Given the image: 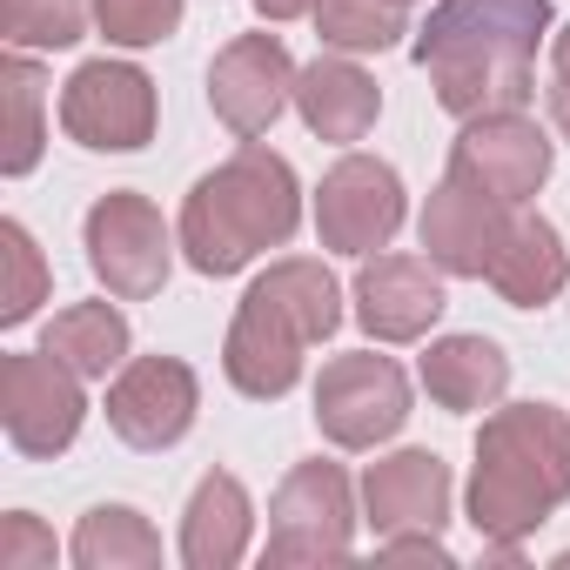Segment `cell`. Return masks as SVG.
Segmentation results:
<instances>
[{"label": "cell", "mask_w": 570, "mask_h": 570, "mask_svg": "<svg viewBox=\"0 0 570 570\" xmlns=\"http://www.w3.org/2000/svg\"><path fill=\"white\" fill-rule=\"evenodd\" d=\"M0 95H8V148H0V175H35L41 168V148H48V75L28 48H14L0 61Z\"/></svg>", "instance_id": "obj_23"}, {"label": "cell", "mask_w": 570, "mask_h": 570, "mask_svg": "<svg viewBox=\"0 0 570 570\" xmlns=\"http://www.w3.org/2000/svg\"><path fill=\"white\" fill-rule=\"evenodd\" d=\"M403 215H410V195H403V175L383 155H356L350 148L316 188V235H323L330 255H356L363 262V255L390 248Z\"/></svg>", "instance_id": "obj_10"}, {"label": "cell", "mask_w": 570, "mask_h": 570, "mask_svg": "<svg viewBox=\"0 0 570 570\" xmlns=\"http://www.w3.org/2000/svg\"><path fill=\"white\" fill-rule=\"evenodd\" d=\"M363 523L383 537L450 523V463L436 450H396L363 470Z\"/></svg>", "instance_id": "obj_16"}, {"label": "cell", "mask_w": 570, "mask_h": 570, "mask_svg": "<svg viewBox=\"0 0 570 570\" xmlns=\"http://www.w3.org/2000/svg\"><path fill=\"white\" fill-rule=\"evenodd\" d=\"M248 8H255L268 28H282V21H303V14H316V0H248Z\"/></svg>", "instance_id": "obj_30"}, {"label": "cell", "mask_w": 570, "mask_h": 570, "mask_svg": "<svg viewBox=\"0 0 570 570\" xmlns=\"http://www.w3.org/2000/svg\"><path fill=\"white\" fill-rule=\"evenodd\" d=\"M510 222H517V208H510V202H497V195L470 188L463 175H443V181L430 188L423 215H416V235H423V255H430L443 275L483 282V268H490L497 242L510 235Z\"/></svg>", "instance_id": "obj_15"}, {"label": "cell", "mask_w": 570, "mask_h": 570, "mask_svg": "<svg viewBox=\"0 0 570 570\" xmlns=\"http://www.w3.org/2000/svg\"><path fill=\"white\" fill-rule=\"evenodd\" d=\"M0 248H8V296H0V323L21 330L41 303H48V262H41V242L28 235V222H0Z\"/></svg>", "instance_id": "obj_26"}, {"label": "cell", "mask_w": 570, "mask_h": 570, "mask_svg": "<svg viewBox=\"0 0 570 570\" xmlns=\"http://www.w3.org/2000/svg\"><path fill=\"white\" fill-rule=\"evenodd\" d=\"M316 35L336 55H390L410 35L403 0H316Z\"/></svg>", "instance_id": "obj_24"}, {"label": "cell", "mask_w": 570, "mask_h": 570, "mask_svg": "<svg viewBox=\"0 0 570 570\" xmlns=\"http://www.w3.org/2000/svg\"><path fill=\"white\" fill-rule=\"evenodd\" d=\"M255 537V503L235 470H208L181 510V563L188 570H235Z\"/></svg>", "instance_id": "obj_18"}, {"label": "cell", "mask_w": 570, "mask_h": 570, "mask_svg": "<svg viewBox=\"0 0 570 570\" xmlns=\"http://www.w3.org/2000/svg\"><path fill=\"white\" fill-rule=\"evenodd\" d=\"M128 316L115 309V303H75V309H61L48 330H41V350L48 356H61L75 376H88V383H108L121 363H128Z\"/></svg>", "instance_id": "obj_21"}, {"label": "cell", "mask_w": 570, "mask_h": 570, "mask_svg": "<svg viewBox=\"0 0 570 570\" xmlns=\"http://www.w3.org/2000/svg\"><path fill=\"white\" fill-rule=\"evenodd\" d=\"M410 423V376L396 356L350 350L330 356L316 376V430L336 450H376Z\"/></svg>", "instance_id": "obj_9"}, {"label": "cell", "mask_w": 570, "mask_h": 570, "mask_svg": "<svg viewBox=\"0 0 570 570\" xmlns=\"http://www.w3.org/2000/svg\"><path fill=\"white\" fill-rule=\"evenodd\" d=\"M356 550V490L350 470L330 456L296 463L268 497V570H296V563H343Z\"/></svg>", "instance_id": "obj_5"}, {"label": "cell", "mask_w": 570, "mask_h": 570, "mask_svg": "<svg viewBox=\"0 0 570 570\" xmlns=\"http://www.w3.org/2000/svg\"><path fill=\"white\" fill-rule=\"evenodd\" d=\"M483 282H490L510 309H543V303H557V289L570 282V248H563L557 222L517 208V222H510V235L497 242Z\"/></svg>", "instance_id": "obj_19"}, {"label": "cell", "mask_w": 570, "mask_h": 570, "mask_svg": "<svg viewBox=\"0 0 570 570\" xmlns=\"http://www.w3.org/2000/svg\"><path fill=\"white\" fill-rule=\"evenodd\" d=\"M155 121H161V101H155V81L148 68L135 61H81L61 88V135L88 155H135L155 141Z\"/></svg>", "instance_id": "obj_7"}, {"label": "cell", "mask_w": 570, "mask_h": 570, "mask_svg": "<svg viewBox=\"0 0 570 570\" xmlns=\"http://www.w3.org/2000/svg\"><path fill=\"white\" fill-rule=\"evenodd\" d=\"M296 61L282 48V35H235L208 61V108L235 141H255L282 121V108H296Z\"/></svg>", "instance_id": "obj_11"}, {"label": "cell", "mask_w": 570, "mask_h": 570, "mask_svg": "<svg viewBox=\"0 0 570 570\" xmlns=\"http://www.w3.org/2000/svg\"><path fill=\"white\" fill-rule=\"evenodd\" d=\"M202 376L181 356H128L108 383V430L128 450H175L195 430Z\"/></svg>", "instance_id": "obj_12"}, {"label": "cell", "mask_w": 570, "mask_h": 570, "mask_svg": "<svg viewBox=\"0 0 570 570\" xmlns=\"http://www.w3.org/2000/svg\"><path fill=\"white\" fill-rule=\"evenodd\" d=\"M303 228V181L262 141H242L228 161H215L188 202H181V262L195 275H235L268 248H289Z\"/></svg>", "instance_id": "obj_4"}, {"label": "cell", "mask_w": 570, "mask_h": 570, "mask_svg": "<svg viewBox=\"0 0 570 570\" xmlns=\"http://www.w3.org/2000/svg\"><path fill=\"white\" fill-rule=\"evenodd\" d=\"M423 390L436 410L450 416H470V410H497L503 390H510V356L490 343V336H436L416 363Z\"/></svg>", "instance_id": "obj_20"}, {"label": "cell", "mask_w": 570, "mask_h": 570, "mask_svg": "<svg viewBox=\"0 0 570 570\" xmlns=\"http://www.w3.org/2000/svg\"><path fill=\"white\" fill-rule=\"evenodd\" d=\"M550 121H557V135L570 141V81H550Z\"/></svg>", "instance_id": "obj_32"}, {"label": "cell", "mask_w": 570, "mask_h": 570, "mask_svg": "<svg viewBox=\"0 0 570 570\" xmlns=\"http://www.w3.org/2000/svg\"><path fill=\"white\" fill-rule=\"evenodd\" d=\"M383 557L390 563H450V543H443V530H403V537H383Z\"/></svg>", "instance_id": "obj_29"}, {"label": "cell", "mask_w": 570, "mask_h": 570, "mask_svg": "<svg viewBox=\"0 0 570 570\" xmlns=\"http://www.w3.org/2000/svg\"><path fill=\"white\" fill-rule=\"evenodd\" d=\"M570 503V410L497 403L476 430L463 517L490 563H523V537Z\"/></svg>", "instance_id": "obj_2"}, {"label": "cell", "mask_w": 570, "mask_h": 570, "mask_svg": "<svg viewBox=\"0 0 570 570\" xmlns=\"http://www.w3.org/2000/svg\"><path fill=\"white\" fill-rule=\"evenodd\" d=\"M81 242H88L95 282H101L115 303H148V296H161V282H168V268H175V248H181V235H168L161 208H155L141 188H108V195L88 208Z\"/></svg>", "instance_id": "obj_6"}, {"label": "cell", "mask_w": 570, "mask_h": 570, "mask_svg": "<svg viewBox=\"0 0 570 570\" xmlns=\"http://www.w3.org/2000/svg\"><path fill=\"white\" fill-rule=\"evenodd\" d=\"M88 376H75L61 356L48 350H14L0 356V430L8 443L35 463L75 450L81 423H88V396H81Z\"/></svg>", "instance_id": "obj_8"}, {"label": "cell", "mask_w": 570, "mask_h": 570, "mask_svg": "<svg viewBox=\"0 0 570 570\" xmlns=\"http://www.w3.org/2000/svg\"><path fill=\"white\" fill-rule=\"evenodd\" d=\"M403 8H416V0H403Z\"/></svg>", "instance_id": "obj_33"}, {"label": "cell", "mask_w": 570, "mask_h": 570, "mask_svg": "<svg viewBox=\"0 0 570 570\" xmlns=\"http://www.w3.org/2000/svg\"><path fill=\"white\" fill-rule=\"evenodd\" d=\"M68 557L81 570H155L161 563V530L135 510V503H95L75 523Z\"/></svg>", "instance_id": "obj_22"}, {"label": "cell", "mask_w": 570, "mask_h": 570, "mask_svg": "<svg viewBox=\"0 0 570 570\" xmlns=\"http://www.w3.org/2000/svg\"><path fill=\"white\" fill-rule=\"evenodd\" d=\"M550 161H557L550 135H543L523 108H510V115H476V121H463V135L450 141V168H443V175H463L470 188H483V195L523 208V202L550 181Z\"/></svg>", "instance_id": "obj_13"}, {"label": "cell", "mask_w": 570, "mask_h": 570, "mask_svg": "<svg viewBox=\"0 0 570 570\" xmlns=\"http://www.w3.org/2000/svg\"><path fill=\"white\" fill-rule=\"evenodd\" d=\"M48 563H55V537L41 530L35 510L0 517V570H48Z\"/></svg>", "instance_id": "obj_28"}, {"label": "cell", "mask_w": 570, "mask_h": 570, "mask_svg": "<svg viewBox=\"0 0 570 570\" xmlns=\"http://www.w3.org/2000/svg\"><path fill=\"white\" fill-rule=\"evenodd\" d=\"M550 35V0H436L416 28L410 61L430 75L436 108L456 121L530 108L537 48Z\"/></svg>", "instance_id": "obj_1"}, {"label": "cell", "mask_w": 570, "mask_h": 570, "mask_svg": "<svg viewBox=\"0 0 570 570\" xmlns=\"http://www.w3.org/2000/svg\"><path fill=\"white\" fill-rule=\"evenodd\" d=\"M350 296H356V323L370 343H423L450 309L443 268L430 255H390V248L363 255Z\"/></svg>", "instance_id": "obj_14"}, {"label": "cell", "mask_w": 570, "mask_h": 570, "mask_svg": "<svg viewBox=\"0 0 570 570\" xmlns=\"http://www.w3.org/2000/svg\"><path fill=\"white\" fill-rule=\"evenodd\" d=\"M550 81H570V21L550 35Z\"/></svg>", "instance_id": "obj_31"}, {"label": "cell", "mask_w": 570, "mask_h": 570, "mask_svg": "<svg viewBox=\"0 0 570 570\" xmlns=\"http://www.w3.org/2000/svg\"><path fill=\"white\" fill-rule=\"evenodd\" d=\"M336 330H343V282L316 255H282L235 303V323L222 336V376L248 403H282L303 383L309 350L330 343Z\"/></svg>", "instance_id": "obj_3"}, {"label": "cell", "mask_w": 570, "mask_h": 570, "mask_svg": "<svg viewBox=\"0 0 570 570\" xmlns=\"http://www.w3.org/2000/svg\"><path fill=\"white\" fill-rule=\"evenodd\" d=\"M296 115H303V128H309L316 141L350 148V141H363V135L376 128L383 88H376V75L356 68V55H316V61L296 75Z\"/></svg>", "instance_id": "obj_17"}, {"label": "cell", "mask_w": 570, "mask_h": 570, "mask_svg": "<svg viewBox=\"0 0 570 570\" xmlns=\"http://www.w3.org/2000/svg\"><path fill=\"white\" fill-rule=\"evenodd\" d=\"M88 21H95V0H8L0 8L8 48H28V55H55V48L88 41Z\"/></svg>", "instance_id": "obj_25"}, {"label": "cell", "mask_w": 570, "mask_h": 570, "mask_svg": "<svg viewBox=\"0 0 570 570\" xmlns=\"http://www.w3.org/2000/svg\"><path fill=\"white\" fill-rule=\"evenodd\" d=\"M188 14V0H95V28L108 48H161Z\"/></svg>", "instance_id": "obj_27"}]
</instances>
